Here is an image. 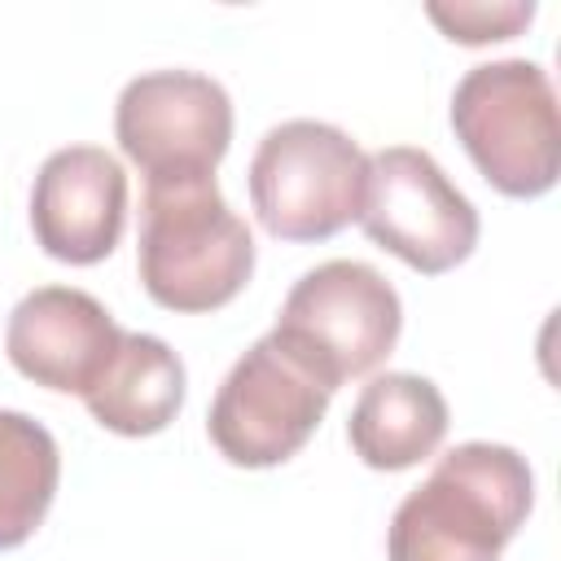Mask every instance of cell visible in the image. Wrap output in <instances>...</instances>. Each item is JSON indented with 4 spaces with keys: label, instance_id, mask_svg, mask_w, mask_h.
<instances>
[{
    "label": "cell",
    "instance_id": "cell-7",
    "mask_svg": "<svg viewBox=\"0 0 561 561\" xmlns=\"http://www.w3.org/2000/svg\"><path fill=\"white\" fill-rule=\"evenodd\" d=\"M359 224L373 245L390 250L421 276L451 272L478 245L473 202L416 145H390L368 158Z\"/></svg>",
    "mask_w": 561,
    "mask_h": 561
},
{
    "label": "cell",
    "instance_id": "cell-2",
    "mask_svg": "<svg viewBox=\"0 0 561 561\" xmlns=\"http://www.w3.org/2000/svg\"><path fill=\"white\" fill-rule=\"evenodd\" d=\"M136 272L145 294L180 316L228 307L254 272V237L215 175L145 180Z\"/></svg>",
    "mask_w": 561,
    "mask_h": 561
},
{
    "label": "cell",
    "instance_id": "cell-5",
    "mask_svg": "<svg viewBox=\"0 0 561 561\" xmlns=\"http://www.w3.org/2000/svg\"><path fill=\"white\" fill-rule=\"evenodd\" d=\"M399 329L403 302L394 285L359 259H329L302 272L272 324V333L324 381V390L381 368Z\"/></svg>",
    "mask_w": 561,
    "mask_h": 561
},
{
    "label": "cell",
    "instance_id": "cell-12",
    "mask_svg": "<svg viewBox=\"0 0 561 561\" xmlns=\"http://www.w3.org/2000/svg\"><path fill=\"white\" fill-rule=\"evenodd\" d=\"M92 421L123 438H149L184 408V359L153 333H123L114 359L83 394Z\"/></svg>",
    "mask_w": 561,
    "mask_h": 561
},
{
    "label": "cell",
    "instance_id": "cell-11",
    "mask_svg": "<svg viewBox=\"0 0 561 561\" xmlns=\"http://www.w3.org/2000/svg\"><path fill=\"white\" fill-rule=\"evenodd\" d=\"M346 438L368 469H412L447 438V399L421 373H377L351 408Z\"/></svg>",
    "mask_w": 561,
    "mask_h": 561
},
{
    "label": "cell",
    "instance_id": "cell-8",
    "mask_svg": "<svg viewBox=\"0 0 561 561\" xmlns=\"http://www.w3.org/2000/svg\"><path fill=\"white\" fill-rule=\"evenodd\" d=\"M114 136L145 180L215 175L232 145V101L210 75L145 70L118 92Z\"/></svg>",
    "mask_w": 561,
    "mask_h": 561
},
{
    "label": "cell",
    "instance_id": "cell-13",
    "mask_svg": "<svg viewBox=\"0 0 561 561\" xmlns=\"http://www.w3.org/2000/svg\"><path fill=\"white\" fill-rule=\"evenodd\" d=\"M61 482L57 438L26 412L0 408V552L22 548L53 508Z\"/></svg>",
    "mask_w": 561,
    "mask_h": 561
},
{
    "label": "cell",
    "instance_id": "cell-3",
    "mask_svg": "<svg viewBox=\"0 0 561 561\" xmlns=\"http://www.w3.org/2000/svg\"><path fill=\"white\" fill-rule=\"evenodd\" d=\"M451 131L504 197H543L561 175V118L543 66L482 61L451 92Z\"/></svg>",
    "mask_w": 561,
    "mask_h": 561
},
{
    "label": "cell",
    "instance_id": "cell-10",
    "mask_svg": "<svg viewBox=\"0 0 561 561\" xmlns=\"http://www.w3.org/2000/svg\"><path fill=\"white\" fill-rule=\"evenodd\" d=\"M118 337L123 329L88 289L39 285L9 311L4 351L26 381L83 399L114 359Z\"/></svg>",
    "mask_w": 561,
    "mask_h": 561
},
{
    "label": "cell",
    "instance_id": "cell-4",
    "mask_svg": "<svg viewBox=\"0 0 561 561\" xmlns=\"http://www.w3.org/2000/svg\"><path fill=\"white\" fill-rule=\"evenodd\" d=\"M250 206L276 241H329L359 219L368 153L333 123H276L245 171Z\"/></svg>",
    "mask_w": 561,
    "mask_h": 561
},
{
    "label": "cell",
    "instance_id": "cell-14",
    "mask_svg": "<svg viewBox=\"0 0 561 561\" xmlns=\"http://www.w3.org/2000/svg\"><path fill=\"white\" fill-rule=\"evenodd\" d=\"M425 13L456 44H495V39L522 35L530 26V18H535V4L530 0H495V4H443V0H430Z\"/></svg>",
    "mask_w": 561,
    "mask_h": 561
},
{
    "label": "cell",
    "instance_id": "cell-1",
    "mask_svg": "<svg viewBox=\"0 0 561 561\" xmlns=\"http://www.w3.org/2000/svg\"><path fill=\"white\" fill-rule=\"evenodd\" d=\"M535 508V473L508 443H460L408 491L386 530L390 561H500Z\"/></svg>",
    "mask_w": 561,
    "mask_h": 561
},
{
    "label": "cell",
    "instance_id": "cell-9",
    "mask_svg": "<svg viewBox=\"0 0 561 561\" xmlns=\"http://www.w3.org/2000/svg\"><path fill=\"white\" fill-rule=\"evenodd\" d=\"M127 224V171L101 145H66L44 158L31 184V232L39 250L70 267L114 254Z\"/></svg>",
    "mask_w": 561,
    "mask_h": 561
},
{
    "label": "cell",
    "instance_id": "cell-6",
    "mask_svg": "<svg viewBox=\"0 0 561 561\" xmlns=\"http://www.w3.org/2000/svg\"><path fill=\"white\" fill-rule=\"evenodd\" d=\"M333 390L276 337L263 333L219 381L206 434L237 469H272L302 451Z\"/></svg>",
    "mask_w": 561,
    "mask_h": 561
}]
</instances>
